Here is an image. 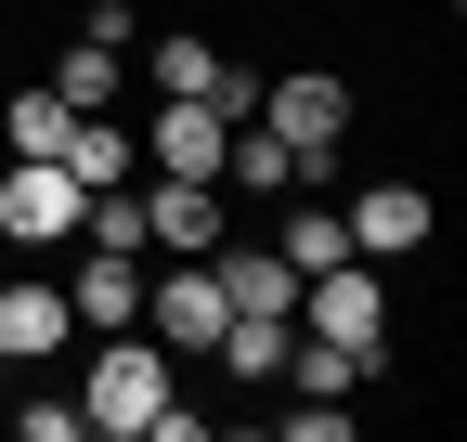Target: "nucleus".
<instances>
[{
    "label": "nucleus",
    "mask_w": 467,
    "mask_h": 442,
    "mask_svg": "<svg viewBox=\"0 0 467 442\" xmlns=\"http://www.w3.org/2000/svg\"><path fill=\"white\" fill-rule=\"evenodd\" d=\"M66 339H78L66 287H39V273H26V287H0V364H52Z\"/></svg>",
    "instance_id": "nucleus-9"
},
{
    "label": "nucleus",
    "mask_w": 467,
    "mask_h": 442,
    "mask_svg": "<svg viewBox=\"0 0 467 442\" xmlns=\"http://www.w3.org/2000/svg\"><path fill=\"white\" fill-rule=\"evenodd\" d=\"M299 325H312V339H337V352H364V364H389V287H377V260L299 273Z\"/></svg>",
    "instance_id": "nucleus-2"
},
{
    "label": "nucleus",
    "mask_w": 467,
    "mask_h": 442,
    "mask_svg": "<svg viewBox=\"0 0 467 442\" xmlns=\"http://www.w3.org/2000/svg\"><path fill=\"white\" fill-rule=\"evenodd\" d=\"M260 131H285V143H299V183H325V170H337V131H350V91H337V66L260 79Z\"/></svg>",
    "instance_id": "nucleus-3"
},
{
    "label": "nucleus",
    "mask_w": 467,
    "mask_h": 442,
    "mask_svg": "<svg viewBox=\"0 0 467 442\" xmlns=\"http://www.w3.org/2000/svg\"><path fill=\"white\" fill-rule=\"evenodd\" d=\"M0 131H14V156H66L78 104H66V91H14V118H0Z\"/></svg>",
    "instance_id": "nucleus-17"
},
{
    "label": "nucleus",
    "mask_w": 467,
    "mask_h": 442,
    "mask_svg": "<svg viewBox=\"0 0 467 442\" xmlns=\"http://www.w3.org/2000/svg\"><path fill=\"white\" fill-rule=\"evenodd\" d=\"M66 170L78 183H130V131H117V118H78L66 131Z\"/></svg>",
    "instance_id": "nucleus-18"
},
{
    "label": "nucleus",
    "mask_w": 467,
    "mask_h": 442,
    "mask_svg": "<svg viewBox=\"0 0 467 442\" xmlns=\"http://www.w3.org/2000/svg\"><path fill=\"white\" fill-rule=\"evenodd\" d=\"M143 79H156V91H208V79H221V52H208V39H156V52H143Z\"/></svg>",
    "instance_id": "nucleus-19"
},
{
    "label": "nucleus",
    "mask_w": 467,
    "mask_h": 442,
    "mask_svg": "<svg viewBox=\"0 0 467 442\" xmlns=\"http://www.w3.org/2000/svg\"><path fill=\"white\" fill-rule=\"evenodd\" d=\"M337 235H350V260H402V247H429V183H364L337 208Z\"/></svg>",
    "instance_id": "nucleus-7"
},
{
    "label": "nucleus",
    "mask_w": 467,
    "mask_h": 442,
    "mask_svg": "<svg viewBox=\"0 0 467 442\" xmlns=\"http://www.w3.org/2000/svg\"><path fill=\"white\" fill-rule=\"evenodd\" d=\"M285 339H299V312H221L208 352H221L234 377H285Z\"/></svg>",
    "instance_id": "nucleus-13"
},
{
    "label": "nucleus",
    "mask_w": 467,
    "mask_h": 442,
    "mask_svg": "<svg viewBox=\"0 0 467 442\" xmlns=\"http://www.w3.org/2000/svg\"><path fill=\"white\" fill-rule=\"evenodd\" d=\"M66 312L91 325V339H117V325H143V260L91 247V260H78V287H66Z\"/></svg>",
    "instance_id": "nucleus-10"
},
{
    "label": "nucleus",
    "mask_w": 467,
    "mask_h": 442,
    "mask_svg": "<svg viewBox=\"0 0 467 442\" xmlns=\"http://www.w3.org/2000/svg\"><path fill=\"white\" fill-rule=\"evenodd\" d=\"M221 195H299V143L260 131V118H234V143H221Z\"/></svg>",
    "instance_id": "nucleus-11"
},
{
    "label": "nucleus",
    "mask_w": 467,
    "mask_h": 442,
    "mask_svg": "<svg viewBox=\"0 0 467 442\" xmlns=\"http://www.w3.org/2000/svg\"><path fill=\"white\" fill-rule=\"evenodd\" d=\"M78 170H66V156H14V170H0V235H14V247H66L78 235Z\"/></svg>",
    "instance_id": "nucleus-4"
},
{
    "label": "nucleus",
    "mask_w": 467,
    "mask_h": 442,
    "mask_svg": "<svg viewBox=\"0 0 467 442\" xmlns=\"http://www.w3.org/2000/svg\"><path fill=\"white\" fill-rule=\"evenodd\" d=\"M52 91H66L78 118H117V104H130V91H117V52H104V39H78L66 66H52Z\"/></svg>",
    "instance_id": "nucleus-16"
},
{
    "label": "nucleus",
    "mask_w": 467,
    "mask_h": 442,
    "mask_svg": "<svg viewBox=\"0 0 467 442\" xmlns=\"http://www.w3.org/2000/svg\"><path fill=\"white\" fill-rule=\"evenodd\" d=\"M273 260H285V273H325V260H350V235H337V208H325V195H299V208L273 221Z\"/></svg>",
    "instance_id": "nucleus-14"
},
{
    "label": "nucleus",
    "mask_w": 467,
    "mask_h": 442,
    "mask_svg": "<svg viewBox=\"0 0 467 442\" xmlns=\"http://www.w3.org/2000/svg\"><path fill=\"white\" fill-rule=\"evenodd\" d=\"M337 429H350V404H312V391L285 404V442H337Z\"/></svg>",
    "instance_id": "nucleus-20"
},
{
    "label": "nucleus",
    "mask_w": 467,
    "mask_h": 442,
    "mask_svg": "<svg viewBox=\"0 0 467 442\" xmlns=\"http://www.w3.org/2000/svg\"><path fill=\"white\" fill-rule=\"evenodd\" d=\"M156 404H169V352L143 339V325H117V339L91 352V377H78V416H91L104 442H143Z\"/></svg>",
    "instance_id": "nucleus-1"
},
{
    "label": "nucleus",
    "mask_w": 467,
    "mask_h": 442,
    "mask_svg": "<svg viewBox=\"0 0 467 442\" xmlns=\"http://www.w3.org/2000/svg\"><path fill=\"white\" fill-rule=\"evenodd\" d=\"M221 221H234V195H221V183L156 170V195H143V247H156V260H208V247H221Z\"/></svg>",
    "instance_id": "nucleus-6"
},
{
    "label": "nucleus",
    "mask_w": 467,
    "mask_h": 442,
    "mask_svg": "<svg viewBox=\"0 0 467 442\" xmlns=\"http://www.w3.org/2000/svg\"><path fill=\"white\" fill-rule=\"evenodd\" d=\"M143 339H156L169 364L221 339V273H208V260H169V273H143Z\"/></svg>",
    "instance_id": "nucleus-5"
},
{
    "label": "nucleus",
    "mask_w": 467,
    "mask_h": 442,
    "mask_svg": "<svg viewBox=\"0 0 467 442\" xmlns=\"http://www.w3.org/2000/svg\"><path fill=\"white\" fill-rule=\"evenodd\" d=\"M208 273H221V312H299V273L273 247H208Z\"/></svg>",
    "instance_id": "nucleus-12"
},
{
    "label": "nucleus",
    "mask_w": 467,
    "mask_h": 442,
    "mask_svg": "<svg viewBox=\"0 0 467 442\" xmlns=\"http://www.w3.org/2000/svg\"><path fill=\"white\" fill-rule=\"evenodd\" d=\"M285 377H299L312 404H350V391H364L377 364H364V352H337V339H285Z\"/></svg>",
    "instance_id": "nucleus-15"
},
{
    "label": "nucleus",
    "mask_w": 467,
    "mask_h": 442,
    "mask_svg": "<svg viewBox=\"0 0 467 442\" xmlns=\"http://www.w3.org/2000/svg\"><path fill=\"white\" fill-rule=\"evenodd\" d=\"M221 143H234V118L208 91H156V170H195V183H221Z\"/></svg>",
    "instance_id": "nucleus-8"
}]
</instances>
